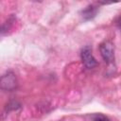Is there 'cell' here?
<instances>
[{"instance_id":"6da1fadb","label":"cell","mask_w":121,"mask_h":121,"mask_svg":"<svg viewBox=\"0 0 121 121\" xmlns=\"http://www.w3.org/2000/svg\"><path fill=\"white\" fill-rule=\"evenodd\" d=\"M100 54L103 58V60L107 63H111L114 60V47L112 42L105 41L100 44L99 47Z\"/></svg>"},{"instance_id":"7a4b0ae2","label":"cell","mask_w":121,"mask_h":121,"mask_svg":"<svg viewBox=\"0 0 121 121\" xmlns=\"http://www.w3.org/2000/svg\"><path fill=\"white\" fill-rule=\"evenodd\" d=\"M80 58L83 65L88 69H92L97 64V61L92 54V49L90 48V46H85L81 49Z\"/></svg>"},{"instance_id":"3957f363","label":"cell","mask_w":121,"mask_h":121,"mask_svg":"<svg viewBox=\"0 0 121 121\" xmlns=\"http://www.w3.org/2000/svg\"><path fill=\"white\" fill-rule=\"evenodd\" d=\"M96 12H97V8H96L95 6H94V5H91V6L87 7V8L82 11L83 17H84L85 19H91V18L95 17V14H96Z\"/></svg>"},{"instance_id":"277c9868","label":"cell","mask_w":121,"mask_h":121,"mask_svg":"<svg viewBox=\"0 0 121 121\" xmlns=\"http://www.w3.org/2000/svg\"><path fill=\"white\" fill-rule=\"evenodd\" d=\"M4 77L7 78V81L2 80V87L5 86V84H7V89L8 90H10L11 88H14L16 83H15V78H14L13 75L12 74H8V75H5Z\"/></svg>"},{"instance_id":"5b68a950","label":"cell","mask_w":121,"mask_h":121,"mask_svg":"<svg viewBox=\"0 0 121 121\" xmlns=\"http://www.w3.org/2000/svg\"><path fill=\"white\" fill-rule=\"evenodd\" d=\"M94 121H109L107 118H105V117H103V116H98V117H96Z\"/></svg>"},{"instance_id":"8992f818","label":"cell","mask_w":121,"mask_h":121,"mask_svg":"<svg viewBox=\"0 0 121 121\" xmlns=\"http://www.w3.org/2000/svg\"><path fill=\"white\" fill-rule=\"evenodd\" d=\"M117 26H118V28H119V30H120V32H121V18H120L119 21L117 22Z\"/></svg>"}]
</instances>
